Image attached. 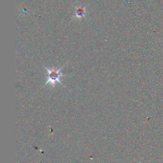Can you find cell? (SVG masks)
<instances>
[{"mask_svg": "<svg viewBox=\"0 0 163 163\" xmlns=\"http://www.w3.org/2000/svg\"><path fill=\"white\" fill-rule=\"evenodd\" d=\"M45 69L47 71V80L45 82V85L48 84H50L52 86H54L55 84L57 82H59L60 84L63 85V83L61 82V77H64V75L62 74L61 70L63 69V67L59 68V70H56L55 68H52L51 69H48V68L44 67Z\"/></svg>", "mask_w": 163, "mask_h": 163, "instance_id": "obj_1", "label": "cell"}, {"mask_svg": "<svg viewBox=\"0 0 163 163\" xmlns=\"http://www.w3.org/2000/svg\"><path fill=\"white\" fill-rule=\"evenodd\" d=\"M86 7H83L82 6H77L75 10V15L77 18H82L86 15Z\"/></svg>", "mask_w": 163, "mask_h": 163, "instance_id": "obj_2", "label": "cell"}]
</instances>
